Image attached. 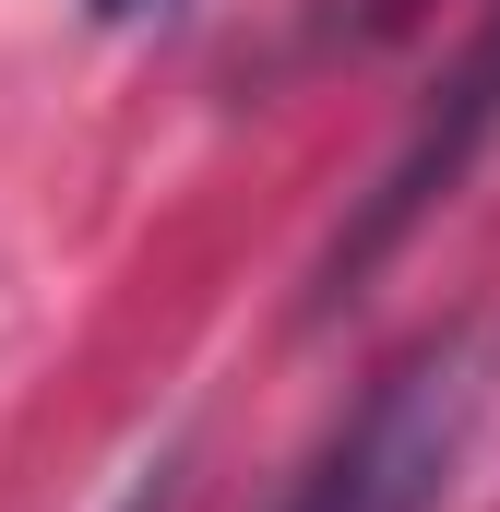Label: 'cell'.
Instances as JSON below:
<instances>
[{
  "label": "cell",
  "mask_w": 500,
  "mask_h": 512,
  "mask_svg": "<svg viewBox=\"0 0 500 512\" xmlns=\"http://www.w3.org/2000/svg\"><path fill=\"white\" fill-rule=\"evenodd\" d=\"M429 0H310V24L334 36V48H381V36H405Z\"/></svg>",
  "instance_id": "cell-3"
},
{
  "label": "cell",
  "mask_w": 500,
  "mask_h": 512,
  "mask_svg": "<svg viewBox=\"0 0 500 512\" xmlns=\"http://www.w3.org/2000/svg\"><path fill=\"white\" fill-rule=\"evenodd\" d=\"M489 131H500V24L477 36V60L453 72V96L429 108V131H417V143L393 155V179L370 191V215H358V227L334 239V262H322V298H346V286H358V274H370V262L393 251V239H405V227H417L429 203H453V179L477 167V143H489Z\"/></svg>",
  "instance_id": "cell-2"
},
{
  "label": "cell",
  "mask_w": 500,
  "mask_h": 512,
  "mask_svg": "<svg viewBox=\"0 0 500 512\" xmlns=\"http://www.w3.org/2000/svg\"><path fill=\"white\" fill-rule=\"evenodd\" d=\"M96 24H143V12H167V0H84Z\"/></svg>",
  "instance_id": "cell-4"
},
{
  "label": "cell",
  "mask_w": 500,
  "mask_h": 512,
  "mask_svg": "<svg viewBox=\"0 0 500 512\" xmlns=\"http://www.w3.org/2000/svg\"><path fill=\"white\" fill-rule=\"evenodd\" d=\"M477 417H489V334L477 322H441V334H417L358 393V417L310 453V477L274 512H441Z\"/></svg>",
  "instance_id": "cell-1"
}]
</instances>
